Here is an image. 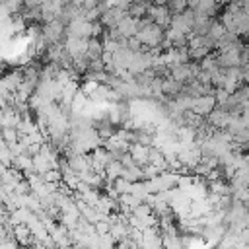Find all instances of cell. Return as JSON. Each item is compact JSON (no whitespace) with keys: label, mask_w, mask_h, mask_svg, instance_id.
Instances as JSON below:
<instances>
[{"label":"cell","mask_w":249,"mask_h":249,"mask_svg":"<svg viewBox=\"0 0 249 249\" xmlns=\"http://www.w3.org/2000/svg\"><path fill=\"white\" fill-rule=\"evenodd\" d=\"M216 105H218L216 95H214V93H204V95H198V97H195V99H193L191 109H193L196 115L206 117V115H208Z\"/></svg>","instance_id":"obj_6"},{"label":"cell","mask_w":249,"mask_h":249,"mask_svg":"<svg viewBox=\"0 0 249 249\" xmlns=\"http://www.w3.org/2000/svg\"><path fill=\"white\" fill-rule=\"evenodd\" d=\"M214 95H216V101H218V105H228V101H230V97H231V93L228 91V89H224V88H218L216 91H214Z\"/></svg>","instance_id":"obj_18"},{"label":"cell","mask_w":249,"mask_h":249,"mask_svg":"<svg viewBox=\"0 0 249 249\" xmlns=\"http://www.w3.org/2000/svg\"><path fill=\"white\" fill-rule=\"evenodd\" d=\"M148 16H150L152 21H156L158 25H161V27H169V25H171L173 12L169 10L167 4H150Z\"/></svg>","instance_id":"obj_5"},{"label":"cell","mask_w":249,"mask_h":249,"mask_svg":"<svg viewBox=\"0 0 249 249\" xmlns=\"http://www.w3.org/2000/svg\"><path fill=\"white\" fill-rule=\"evenodd\" d=\"M126 14H128V12H126L124 8L111 6L109 10H105V12L101 14V21H103V25H105V27H117V25H119V21H121Z\"/></svg>","instance_id":"obj_9"},{"label":"cell","mask_w":249,"mask_h":249,"mask_svg":"<svg viewBox=\"0 0 249 249\" xmlns=\"http://www.w3.org/2000/svg\"><path fill=\"white\" fill-rule=\"evenodd\" d=\"M189 6H191L196 14H202V16H214L216 10L220 8V6L216 4V0H193Z\"/></svg>","instance_id":"obj_13"},{"label":"cell","mask_w":249,"mask_h":249,"mask_svg":"<svg viewBox=\"0 0 249 249\" xmlns=\"http://www.w3.org/2000/svg\"><path fill=\"white\" fill-rule=\"evenodd\" d=\"M123 171H124V165L121 160H113L107 167H105V179L107 181H115L119 177H123Z\"/></svg>","instance_id":"obj_15"},{"label":"cell","mask_w":249,"mask_h":249,"mask_svg":"<svg viewBox=\"0 0 249 249\" xmlns=\"http://www.w3.org/2000/svg\"><path fill=\"white\" fill-rule=\"evenodd\" d=\"M243 37H245V41H249V31H247V33H245Z\"/></svg>","instance_id":"obj_20"},{"label":"cell","mask_w":249,"mask_h":249,"mask_svg":"<svg viewBox=\"0 0 249 249\" xmlns=\"http://www.w3.org/2000/svg\"><path fill=\"white\" fill-rule=\"evenodd\" d=\"M195 18H196V12H195L193 8H191V10H183V12H179V14H173V18H171V25H169V27L179 29V31L191 35L193 25H195Z\"/></svg>","instance_id":"obj_3"},{"label":"cell","mask_w":249,"mask_h":249,"mask_svg":"<svg viewBox=\"0 0 249 249\" xmlns=\"http://www.w3.org/2000/svg\"><path fill=\"white\" fill-rule=\"evenodd\" d=\"M226 31H228V27H226L222 21H214V23L210 25V29H208V37H210V39L214 41V45H216V41L222 39Z\"/></svg>","instance_id":"obj_17"},{"label":"cell","mask_w":249,"mask_h":249,"mask_svg":"<svg viewBox=\"0 0 249 249\" xmlns=\"http://www.w3.org/2000/svg\"><path fill=\"white\" fill-rule=\"evenodd\" d=\"M64 35H66V23L60 18H54L53 21H47L45 27H43V37H45L47 45L60 43Z\"/></svg>","instance_id":"obj_2"},{"label":"cell","mask_w":249,"mask_h":249,"mask_svg":"<svg viewBox=\"0 0 249 249\" xmlns=\"http://www.w3.org/2000/svg\"><path fill=\"white\" fill-rule=\"evenodd\" d=\"M88 43H89V39H88V37L66 35L64 47H66L68 54L72 56V60H76V58H82V56H86V53H88Z\"/></svg>","instance_id":"obj_4"},{"label":"cell","mask_w":249,"mask_h":249,"mask_svg":"<svg viewBox=\"0 0 249 249\" xmlns=\"http://www.w3.org/2000/svg\"><path fill=\"white\" fill-rule=\"evenodd\" d=\"M243 49V47H241ZM241 49H230L218 54L220 66L222 68H231V66H241Z\"/></svg>","instance_id":"obj_11"},{"label":"cell","mask_w":249,"mask_h":249,"mask_svg":"<svg viewBox=\"0 0 249 249\" xmlns=\"http://www.w3.org/2000/svg\"><path fill=\"white\" fill-rule=\"evenodd\" d=\"M183 89H185V84H183V82L175 80L173 76L163 78V93H165V95H169L171 99H173L175 95H179Z\"/></svg>","instance_id":"obj_14"},{"label":"cell","mask_w":249,"mask_h":249,"mask_svg":"<svg viewBox=\"0 0 249 249\" xmlns=\"http://www.w3.org/2000/svg\"><path fill=\"white\" fill-rule=\"evenodd\" d=\"M66 161L68 165L74 169V171H86L91 167V156L89 154H68L66 156Z\"/></svg>","instance_id":"obj_12"},{"label":"cell","mask_w":249,"mask_h":249,"mask_svg":"<svg viewBox=\"0 0 249 249\" xmlns=\"http://www.w3.org/2000/svg\"><path fill=\"white\" fill-rule=\"evenodd\" d=\"M206 119H208V124H210V126H214V128H226V126L230 124L231 111H228L226 107L218 105V107H214V109L206 115Z\"/></svg>","instance_id":"obj_7"},{"label":"cell","mask_w":249,"mask_h":249,"mask_svg":"<svg viewBox=\"0 0 249 249\" xmlns=\"http://www.w3.org/2000/svg\"><path fill=\"white\" fill-rule=\"evenodd\" d=\"M165 27H161V25H158L156 21H148V23H144L142 27H140V31L136 33V39L144 45V47H148V49H158V47H161V43L165 41V31H163Z\"/></svg>","instance_id":"obj_1"},{"label":"cell","mask_w":249,"mask_h":249,"mask_svg":"<svg viewBox=\"0 0 249 249\" xmlns=\"http://www.w3.org/2000/svg\"><path fill=\"white\" fill-rule=\"evenodd\" d=\"M117 29H119V31H121V35H123V37H126V39L136 37L138 29H140V18H134V16L126 14V16L119 21Z\"/></svg>","instance_id":"obj_8"},{"label":"cell","mask_w":249,"mask_h":249,"mask_svg":"<svg viewBox=\"0 0 249 249\" xmlns=\"http://www.w3.org/2000/svg\"><path fill=\"white\" fill-rule=\"evenodd\" d=\"M148 10H150V2H140V0H134L130 6H128V14L134 16V18H144L148 16Z\"/></svg>","instance_id":"obj_16"},{"label":"cell","mask_w":249,"mask_h":249,"mask_svg":"<svg viewBox=\"0 0 249 249\" xmlns=\"http://www.w3.org/2000/svg\"><path fill=\"white\" fill-rule=\"evenodd\" d=\"M150 148H152V146L142 144V142H130L128 152H130L132 160H134L138 165H146V163L150 161Z\"/></svg>","instance_id":"obj_10"},{"label":"cell","mask_w":249,"mask_h":249,"mask_svg":"<svg viewBox=\"0 0 249 249\" xmlns=\"http://www.w3.org/2000/svg\"><path fill=\"white\" fill-rule=\"evenodd\" d=\"M167 6H169V10H171L173 14H179V12L187 10L189 2H187V0H169V2H167Z\"/></svg>","instance_id":"obj_19"}]
</instances>
